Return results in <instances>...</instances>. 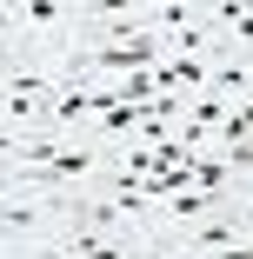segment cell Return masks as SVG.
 I'll return each mask as SVG.
<instances>
[{
	"label": "cell",
	"instance_id": "cell-1",
	"mask_svg": "<svg viewBox=\"0 0 253 259\" xmlns=\"http://www.w3.org/2000/svg\"><path fill=\"white\" fill-rule=\"evenodd\" d=\"M193 87H213V73L200 60H167L160 67V93H193Z\"/></svg>",
	"mask_w": 253,
	"mask_h": 259
},
{
	"label": "cell",
	"instance_id": "cell-2",
	"mask_svg": "<svg viewBox=\"0 0 253 259\" xmlns=\"http://www.w3.org/2000/svg\"><path fill=\"white\" fill-rule=\"evenodd\" d=\"M213 199L220 193H207V186H180L167 206H173V220H200V213H213Z\"/></svg>",
	"mask_w": 253,
	"mask_h": 259
},
{
	"label": "cell",
	"instance_id": "cell-3",
	"mask_svg": "<svg viewBox=\"0 0 253 259\" xmlns=\"http://www.w3.org/2000/svg\"><path fill=\"white\" fill-rule=\"evenodd\" d=\"M220 133H227V146H240V140H253V107H233V113L220 120Z\"/></svg>",
	"mask_w": 253,
	"mask_h": 259
},
{
	"label": "cell",
	"instance_id": "cell-4",
	"mask_svg": "<svg viewBox=\"0 0 253 259\" xmlns=\"http://www.w3.org/2000/svg\"><path fill=\"white\" fill-rule=\"evenodd\" d=\"M227 166H253V140H240V146L227 153Z\"/></svg>",
	"mask_w": 253,
	"mask_h": 259
}]
</instances>
